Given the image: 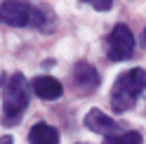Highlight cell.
<instances>
[{"label":"cell","instance_id":"obj_1","mask_svg":"<svg viewBox=\"0 0 146 144\" xmlns=\"http://www.w3.org/2000/svg\"><path fill=\"white\" fill-rule=\"evenodd\" d=\"M146 90V71L144 69H130L115 80V85L111 90V106L115 113H125L137 104V99L141 97Z\"/></svg>","mask_w":146,"mask_h":144},{"label":"cell","instance_id":"obj_2","mask_svg":"<svg viewBox=\"0 0 146 144\" xmlns=\"http://www.w3.org/2000/svg\"><path fill=\"white\" fill-rule=\"evenodd\" d=\"M29 106V85L21 73H14L5 83V95H3V123L5 125H17Z\"/></svg>","mask_w":146,"mask_h":144},{"label":"cell","instance_id":"obj_3","mask_svg":"<svg viewBox=\"0 0 146 144\" xmlns=\"http://www.w3.org/2000/svg\"><path fill=\"white\" fill-rule=\"evenodd\" d=\"M3 24L7 26H33V29H42L47 24V14L38 7H33L24 0H5L3 3Z\"/></svg>","mask_w":146,"mask_h":144},{"label":"cell","instance_id":"obj_4","mask_svg":"<svg viewBox=\"0 0 146 144\" xmlns=\"http://www.w3.org/2000/svg\"><path fill=\"white\" fill-rule=\"evenodd\" d=\"M134 55V35L125 24H118L108 35V59L125 61Z\"/></svg>","mask_w":146,"mask_h":144},{"label":"cell","instance_id":"obj_5","mask_svg":"<svg viewBox=\"0 0 146 144\" xmlns=\"http://www.w3.org/2000/svg\"><path fill=\"white\" fill-rule=\"evenodd\" d=\"M73 83H76V87L80 90V92H94V90L99 87V73L97 69L92 64H85V61H80V64H76V69H73Z\"/></svg>","mask_w":146,"mask_h":144},{"label":"cell","instance_id":"obj_6","mask_svg":"<svg viewBox=\"0 0 146 144\" xmlns=\"http://www.w3.org/2000/svg\"><path fill=\"white\" fill-rule=\"evenodd\" d=\"M85 125L92 132H99V135H118L120 132V125H118L113 118H108L106 113H102L99 109H92L87 116H85Z\"/></svg>","mask_w":146,"mask_h":144},{"label":"cell","instance_id":"obj_7","mask_svg":"<svg viewBox=\"0 0 146 144\" xmlns=\"http://www.w3.org/2000/svg\"><path fill=\"white\" fill-rule=\"evenodd\" d=\"M33 92L40 97V99H59L61 92H64V87L57 78H52V76H38V78H33Z\"/></svg>","mask_w":146,"mask_h":144},{"label":"cell","instance_id":"obj_8","mask_svg":"<svg viewBox=\"0 0 146 144\" xmlns=\"http://www.w3.org/2000/svg\"><path fill=\"white\" fill-rule=\"evenodd\" d=\"M29 144H59V132L47 123H35L29 132Z\"/></svg>","mask_w":146,"mask_h":144},{"label":"cell","instance_id":"obj_9","mask_svg":"<svg viewBox=\"0 0 146 144\" xmlns=\"http://www.w3.org/2000/svg\"><path fill=\"white\" fill-rule=\"evenodd\" d=\"M104 144H141V135L139 132H118V135H108L104 139Z\"/></svg>","mask_w":146,"mask_h":144},{"label":"cell","instance_id":"obj_10","mask_svg":"<svg viewBox=\"0 0 146 144\" xmlns=\"http://www.w3.org/2000/svg\"><path fill=\"white\" fill-rule=\"evenodd\" d=\"M83 3H87V5H92L94 10H99V12H106V10H111L113 0H83Z\"/></svg>","mask_w":146,"mask_h":144},{"label":"cell","instance_id":"obj_11","mask_svg":"<svg viewBox=\"0 0 146 144\" xmlns=\"http://www.w3.org/2000/svg\"><path fill=\"white\" fill-rule=\"evenodd\" d=\"M0 144H14V142H12V137H3V142H0Z\"/></svg>","mask_w":146,"mask_h":144},{"label":"cell","instance_id":"obj_12","mask_svg":"<svg viewBox=\"0 0 146 144\" xmlns=\"http://www.w3.org/2000/svg\"><path fill=\"white\" fill-rule=\"evenodd\" d=\"M141 43H144V47H146V29H144V33H141Z\"/></svg>","mask_w":146,"mask_h":144}]
</instances>
